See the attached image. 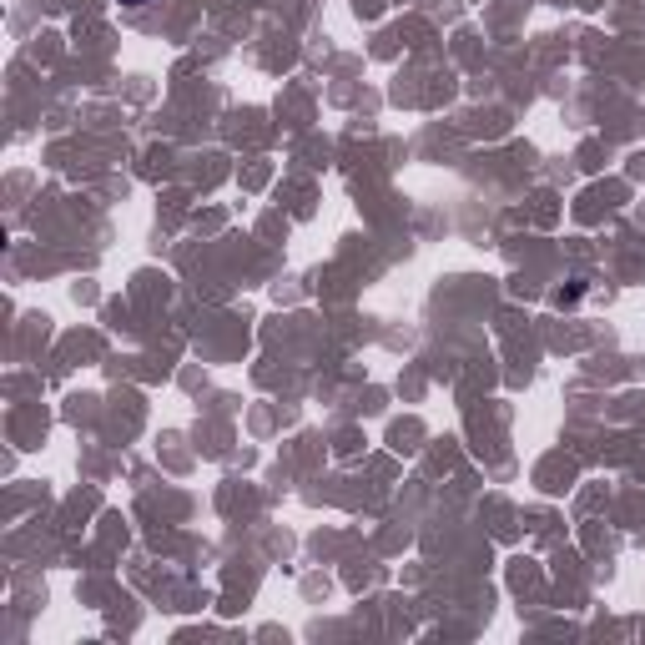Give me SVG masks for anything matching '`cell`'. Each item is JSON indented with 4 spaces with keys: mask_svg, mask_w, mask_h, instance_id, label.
Instances as JSON below:
<instances>
[{
    "mask_svg": "<svg viewBox=\"0 0 645 645\" xmlns=\"http://www.w3.org/2000/svg\"><path fill=\"white\" fill-rule=\"evenodd\" d=\"M121 6H147V0H121Z\"/></svg>",
    "mask_w": 645,
    "mask_h": 645,
    "instance_id": "obj_1",
    "label": "cell"
}]
</instances>
